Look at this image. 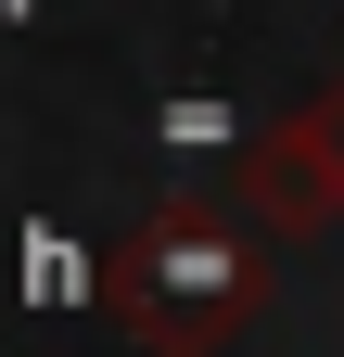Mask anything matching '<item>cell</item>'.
Segmentation results:
<instances>
[{
  "instance_id": "1",
  "label": "cell",
  "mask_w": 344,
  "mask_h": 357,
  "mask_svg": "<svg viewBox=\"0 0 344 357\" xmlns=\"http://www.w3.org/2000/svg\"><path fill=\"white\" fill-rule=\"evenodd\" d=\"M102 306H115V332L141 357H204V344H230L255 319V243L217 230V217H166L153 243L115 255Z\"/></svg>"
},
{
  "instance_id": "2",
  "label": "cell",
  "mask_w": 344,
  "mask_h": 357,
  "mask_svg": "<svg viewBox=\"0 0 344 357\" xmlns=\"http://www.w3.org/2000/svg\"><path fill=\"white\" fill-rule=\"evenodd\" d=\"M255 217L268 230H319V217H344V115H293L268 153H255Z\"/></svg>"
}]
</instances>
